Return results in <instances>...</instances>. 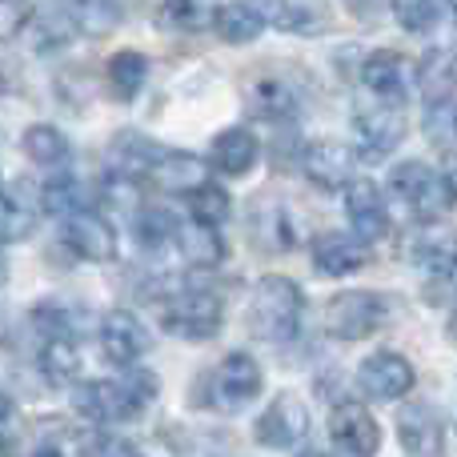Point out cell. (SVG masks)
<instances>
[{
	"label": "cell",
	"mask_w": 457,
	"mask_h": 457,
	"mask_svg": "<svg viewBox=\"0 0 457 457\" xmlns=\"http://www.w3.org/2000/svg\"><path fill=\"white\" fill-rule=\"evenodd\" d=\"M96 341H101L104 361L120 365V370H137L145 353L153 349V337L145 329V321L129 309H112V313L101 317V329H96Z\"/></svg>",
	"instance_id": "30bf717a"
},
{
	"label": "cell",
	"mask_w": 457,
	"mask_h": 457,
	"mask_svg": "<svg viewBox=\"0 0 457 457\" xmlns=\"http://www.w3.org/2000/svg\"><path fill=\"white\" fill-rule=\"evenodd\" d=\"M80 365H85V357H80L77 337H45L40 341L37 370L48 386H72V381L80 378Z\"/></svg>",
	"instance_id": "603a6c76"
},
{
	"label": "cell",
	"mask_w": 457,
	"mask_h": 457,
	"mask_svg": "<svg viewBox=\"0 0 457 457\" xmlns=\"http://www.w3.org/2000/svg\"><path fill=\"white\" fill-rule=\"evenodd\" d=\"M389 309L381 293L370 289H345L333 293L329 305H325V325L337 341H365L370 333H378L386 325Z\"/></svg>",
	"instance_id": "5b68a950"
},
{
	"label": "cell",
	"mask_w": 457,
	"mask_h": 457,
	"mask_svg": "<svg viewBox=\"0 0 457 457\" xmlns=\"http://www.w3.org/2000/svg\"><path fill=\"white\" fill-rule=\"evenodd\" d=\"M161 378L153 370H129L125 378L112 381H80L72 389V410L96 426H120L133 421L157 402Z\"/></svg>",
	"instance_id": "6da1fadb"
},
{
	"label": "cell",
	"mask_w": 457,
	"mask_h": 457,
	"mask_svg": "<svg viewBox=\"0 0 457 457\" xmlns=\"http://www.w3.org/2000/svg\"><path fill=\"white\" fill-rule=\"evenodd\" d=\"M12 397H8V394H0V429H4L8 426V421H12Z\"/></svg>",
	"instance_id": "ab89813d"
},
{
	"label": "cell",
	"mask_w": 457,
	"mask_h": 457,
	"mask_svg": "<svg viewBox=\"0 0 457 457\" xmlns=\"http://www.w3.org/2000/svg\"><path fill=\"white\" fill-rule=\"evenodd\" d=\"M21 149H24V157H29L32 165L61 169L64 161H69L72 145H69V137H64L56 125H45V120H37V125H29V129H24V137H21Z\"/></svg>",
	"instance_id": "484cf974"
},
{
	"label": "cell",
	"mask_w": 457,
	"mask_h": 457,
	"mask_svg": "<svg viewBox=\"0 0 457 457\" xmlns=\"http://www.w3.org/2000/svg\"><path fill=\"white\" fill-rule=\"evenodd\" d=\"M32 325L40 329V341L45 337H72V329H77L72 313L61 305V301H45V305L32 309Z\"/></svg>",
	"instance_id": "8d00e7d4"
},
{
	"label": "cell",
	"mask_w": 457,
	"mask_h": 457,
	"mask_svg": "<svg viewBox=\"0 0 457 457\" xmlns=\"http://www.w3.org/2000/svg\"><path fill=\"white\" fill-rule=\"evenodd\" d=\"M40 213H61V217H72L80 213V185L72 177H56L40 189Z\"/></svg>",
	"instance_id": "d6a6232c"
},
{
	"label": "cell",
	"mask_w": 457,
	"mask_h": 457,
	"mask_svg": "<svg viewBox=\"0 0 457 457\" xmlns=\"http://www.w3.org/2000/svg\"><path fill=\"white\" fill-rule=\"evenodd\" d=\"M249 109L265 120H289L293 112H297V93L277 77H261L257 85L249 88Z\"/></svg>",
	"instance_id": "83f0119b"
},
{
	"label": "cell",
	"mask_w": 457,
	"mask_h": 457,
	"mask_svg": "<svg viewBox=\"0 0 457 457\" xmlns=\"http://www.w3.org/2000/svg\"><path fill=\"white\" fill-rule=\"evenodd\" d=\"M261 381H265V378H261V365L253 361L249 353H228L225 361L205 378L209 405H213V410H221V413L245 410L249 402H257Z\"/></svg>",
	"instance_id": "52a82bcc"
},
{
	"label": "cell",
	"mask_w": 457,
	"mask_h": 457,
	"mask_svg": "<svg viewBox=\"0 0 457 457\" xmlns=\"http://www.w3.org/2000/svg\"><path fill=\"white\" fill-rule=\"evenodd\" d=\"M161 325L165 333L181 341H209L221 333L225 325V301L221 293L213 289H185V293H173L161 309Z\"/></svg>",
	"instance_id": "277c9868"
},
{
	"label": "cell",
	"mask_w": 457,
	"mask_h": 457,
	"mask_svg": "<svg viewBox=\"0 0 457 457\" xmlns=\"http://www.w3.org/2000/svg\"><path fill=\"white\" fill-rule=\"evenodd\" d=\"M133 233H137V245H141L145 253H169L173 233H177V217L169 213V209L141 205L133 213Z\"/></svg>",
	"instance_id": "f1b7e54d"
},
{
	"label": "cell",
	"mask_w": 457,
	"mask_h": 457,
	"mask_svg": "<svg viewBox=\"0 0 457 457\" xmlns=\"http://www.w3.org/2000/svg\"><path fill=\"white\" fill-rule=\"evenodd\" d=\"M305 457H325V453H305Z\"/></svg>",
	"instance_id": "7bdbcfd3"
},
{
	"label": "cell",
	"mask_w": 457,
	"mask_h": 457,
	"mask_svg": "<svg viewBox=\"0 0 457 457\" xmlns=\"http://www.w3.org/2000/svg\"><path fill=\"white\" fill-rule=\"evenodd\" d=\"M361 85L370 88L373 101H386L402 109L405 101V56H397L394 48H373L361 56V69H357Z\"/></svg>",
	"instance_id": "e0dca14e"
},
{
	"label": "cell",
	"mask_w": 457,
	"mask_h": 457,
	"mask_svg": "<svg viewBox=\"0 0 457 457\" xmlns=\"http://www.w3.org/2000/svg\"><path fill=\"white\" fill-rule=\"evenodd\" d=\"M104 72H109L112 96L129 104V101H137V93H141L145 80H149V56L137 53V48H120V53L109 56Z\"/></svg>",
	"instance_id": "d4e9b609"
},
{
	"label": "cell",
	"mask_w": 457,
	"mask_h": 457,
	"mask_svg": "<svg viewBox=\"0 0 457 457\" xmlns=\"http://www.w3.org/2000/svg\"><path fill=\"white\" fill-rule=\"evenodd\" d=\"M0 189H4V177H0Z\"/></svg>",
	"instance_id": "ee69618b"
},
{
	"label": "cell",
	"mask_w": 457,
	"mask_h": 457,
	"mask_svg": "<svg viewBox=\"0 0 457 457\" xmlns=\"http://www.w3.org/2000/svg\"><path fill=\"white\" fill-rule=\"evenodd\" d=\"M329 445L333 457H378L381 450V426L365 405L341 402L329 413Z\"/></svg>",
	"instance_id": "9c48e42d"
},
{
	"label": "cell",
	"mask_w": 457,
	"mask_h": 457,
	"mask_svg": "<svg viewBox=\"0 0 457 457\" xmlns=\"http://www.w3.org/2000/svg\"><path fill=\"white\" fill-rule=\"evenodd\" d=\"M169 253H177V257L185 261V265L193 269H213L225 261V241L217 228H205V225H193V221H177V233H173V245H169Z\"/></svg>",
	"instance_id": "44dd1931"
},
{
	"label": "cell",
	"mask_w": 457,
	"mask_h": 457,
	"mask_svg": "<svg viewBox=\"0 0 457 457\" xmlns=\"http://www.w3.org/2000/svg\"><path fill=\"white\" fill-rule=\"evenodd\" d=\"M313 269L325 277H353L370 265V245H361L353 233H317L309 245Z\"/></svg>",
	"instance_id": "2e32d148"
},
{
	"label": "cell",
	"mask_w": 457,
	"mask_h": 457,
	"mask_svg": "<svg viewBox=\"0 0 457 457\" xmlns=\"http://www.w3.org/2000/svg\"><path fill=\"white\" fill-rule=\"evenodd\" d=\"M265 8L261 4H221L213 8V29L225 45H253L265 32Z\"/></svg>",
	"instance_id": "cb8c5ba5"
},
{
	"label": "cell",
	"mask_w": 457,
	"mask_h": 457,
	"mask_svg": "<svg viewBox=\"0 0 457 457\" xmlns=\"http://www.w3.org/2000/svg\"><path fill=\"white\" fill-rule=\"evenodd\" d=\"M418 373H413V361L394 349H381V353H370L361 365H357V386H361L365 397L373 402H402L413 389Z\"/></svg>",
	"instance_id": "8fae6325"
},
{
	"label": "cell",
	"mask_w": 457,
	"mask_h": 457,
	"mask_svg": "<svg viewBox=\"0 0 457 457\" xmlns=\"http://www.w3.org/2000/svg\"><path fill=\"white\" fill-rule=\"evenodd\" d=\"M0 457H8V450H4V437H0Z\"/></svg>",
	"instance_id": "b9f144b4"
},
{
	"label": "cell",
	"mask_w": 457,
	"mask_h": 457,
	"mask_svg": "<svg viewBox=\"0 0 457 457\" xmlns=\"http://www.w3.org/2000/svg\"><path fill=\"white\" fill-rule=\"evenodd\" d=\"M261 157V145L257 137L249 133V129H225V133H217L213 149H209V165L205 169H217L221 177H245L253 173V165H257Z\"/></svg>",
	"instance_id": "ffe728a7"
},
{
	"label": "cell",
	"mask_w": 457,
	"mask_h": 457,
	"mask_svg": "<svg viewBox=\"0 0 457 457\" xmlns=\"http://www.w3.org/2000/svg\"><path fill=\"white\" fill-rule=\"evenodd\" d=\"M29 21H32V4H24V0H0V45L21 37L29 29Z\"/></svg>",
	"instance_id": "f35d334b"
},
{
	"label": "cell",
	"mask_w": 457,
	"mask_h": 457,
	"mask_svg": "<svg viewBox=\"0 0 457 457\" xmlns=\"http://www.w3.org/2000/svg\"><path fill=\"white\" fill-rule=\"evenodd\" d=\"M345 213H349V221H353V233L361 245H373L389 233V201L378 181L353 177V181L345 185Z\"/></svg>",
	"instance_id": "4fadbf2b"
},
{
	"label": "cell",
	"mask_w": 457,
	"mask_h": 457,
	"mask_svg": "<svg viewBox=\"0 0 457 457\" xmlns=\"http://www.w3.org/2000/svg\"><path fill=\"white\" fill-rule=\"evenodd\" d=\"M32 457H64L61 450H56V445H40V450L37 453H32Z\"/></svg>",
	"instance_id": "60d3db41"
},
{
	"label": "cell",
	"mask_w": 457,
	"mask_h": 457,
	"mask_svg": "<svg viewBox=\"0 0 457 457\" xmlns=\"http://www.w3.org/2000/svg\"><path fill=\"white\" fill-rule=\"evenodd\" d=\"M418 88L426 93V104L453 101V56L450 48H429L418 61Z\"/></svg>",
	"instance_id": "4316f807"
},
{
	"label": "cell",
	"mask_w": 457,
	"mask_h": 457,
	"mask_svg": "<svg viewBox=\"0 0 457 457\" xmlns=\"http://www.w3.org/2000/svg\"><path fill=\"white\" fill-rule=\"evenodd\" d=\"M80 457H137L141 450H137L129 437L112 434V429H93L88 437H80Z\"/></svg>",
	"instance_id": "d590c367"
},
{
	"label": "cell",
	"mask_w": 457,
	"mask_h": 457,
	"mask_svg": "<svg viewBox=\"0 0 457 457\" xmlns=\"http://www.w3.org/2000/svg\"><path fill=\"white\" fill-rule=\"evenodd\" d=\"M61 241L69 245V253L80 257V261H96V265H104V261L117 257V228L104 221L101 213H93V209H80V213L64 217Z\"/></svg>",
	"instance_id": "5bb4252c"
},
{
	"label": "cell",
	"mask_w": 457,
	"mask_h": 457,
	"mask_svg": "<svg viewBox=\"0 0 457 457\" xmlns=\"http://www.w3.org/2000/svg\"><path fill=\"white\" fill-rule=\"evenodd\" d=\"M353 133H357L365 161H381L405 141V112L397 104L373 101L370 96V104H357L353 109Z\"/></svg>",
	"instance_id": "ba28073f"
},
{
	"label": "cell",
	"mask_w": 457,
	"mask_h": 457,
	"mask_svg": "<svg viewBox=\"0 0 457 457\" xmlns=\"http://www.w3.org/2000/svg\"><path fill=\"white\" fill-rule=\"evenodd\" d=\"M305 317V297L297 281L285 273H269L253 285L249 297V329L269 345H289Z\"/></svg>",
	"instance_id": "7a4b0ae2"
},
{
	"label": "cell",
	"mask_w": 457,
	"mask_h": 457,
	"mask_svg": "<svg viewBox=\"0 0 457 457\" xmlns=\"http://www.w3.org/2000/svg\"><path fill=\"white\" fill-rule=\"evenodd\" d=\"M389 189H394V197L426 225L445 221L453 209V177L437 173V169L426 165V161H402V165H394L389 169Z\"/></svg>",
	"instance_id": "3957f363"
},
{
	"label": "cell",
	"mask_w": 457,
	"mask_h": 457,
	"mask_svg": "<svg viewBox=\"0 0 457 457\" xmlns=\"http://www.w3.org/2000/svg\"><path fill=\"white\" fill-rule=\"evenodd\" d=\"M442 418L429 405H405L397 413V442L410 457H437L442 453Z\"/></svg>",
	"instance_id": "d6986e66"
},
{
	"label": "cell",
	"mask_w": 457,
	"mask_h": 457,
	"mask_svg": "<svg viewBox=\"0 0 457 457\" xmlns=\"http://www.w3.org/2000/svg\"><path fill=\"white\" fill-rule=\"evenodd\" d=\"M32 16H37V24L29 21V29H32V48H37V53H61V48H69L72 40L80 37L72 4L32 8Z\"/></svg>",
	"instance_id": "7402d4cb"
},
{
	"label": "cell",
	"mask_w": 457,
	"mask_h": 457,
	"mask_svg": "<svg viewBox=\"0 0 457 457\" xmlns=\"http://www.w3.org/2000/svg\"><path fill=\"white\" fill-rule=\"evenodd\" d=\"M253 437H257L261 450H297L309 437V405L305 397L297 394H277L273 402L265 405V413L253 426Z\"/></svg>",
	"instance_id": "8992f818"
},
{
	"label": "cell",
	"mask_w": 457,
	"mask_h": 457,
	"mask_svg": "<svg viewBox=\"0 0 457 457\" xmlns=\"http://www.w3.org/2000/svg\"><path fill=\"white\" fill-rule=\"evenodd\" d=\"M72 16H77V29L80 32H101L117 29L120 24V4H109V0H85V4H72Z\"/></svg>",
	"instance_id": "e575fe53"
},
{
	"label": "cell",
	"mask_w": 457,
	"mask_h": 457,
	"mask_svg": "<svg viewBox=\"0 0 457 457\" xmlns=\"http://www.w3.org/2000/svg\"><path fill=\"white\" fill-rule=\"evenodd\" d=\"M397 24H402L405 32H413V37H426V32H434L437 24L450 16V8L445 4H418V0H405V4L394 8Z\"/></svg>",
	"instance_id": "1f68e13d"
},
{
	"label": "cell",
	"mask_w": 457,
	"mask_h": 457,
	"mask_svg": "<svg viewBox=\"0 0 457 457\" xmlns=\"http://www.w3.org/2000/svg\"><path fill=\"white\" fill-rule=\"evenodd\" d=\"M145 181L165 189V193H193L197 185L209 181V169H205V161L193 157V153H177V149H165V145H161L153 165H149V173H145Z\"/></svg>",
	"instance_id": "ac0fdd59"
},
{
	"label": "cell",
	"mask_w": 457,
	"mask_h": 457,
	"mask_svg": "<svg viewBox=\"0 0 457 457\" xmlns=\"http://www.w3.org/2000/svg\"><path fill=\"white\" fill-rule=\"evenodd\" d=\"M273 16L277 29L293 32V37H313V32H321V12H317L313 4H273L265 8V21Z\"/></svg>",
	"instance_id": "4dcf8cb0"
},
{
	"label": "cell",
	"mask_w": 457,
	"mask_h": 457,
	"mask_svg": "<svg viewBox=\"0 0 457 457\" xmlns=\"http://www.w3.org/2000/svg\"><path fill=\"white\" fill-rule=\"evenodd\" d=\"M40 221V189L32 181H16L0 189V245H21L37 233Z\"/></svg>",
	"instance_id": "9a60e30c"
},
{
	"label": "cell",
	"mask_w": 457,
	"mask_h": 457,
	"mask_svg": "<svg viewBox=\"0 0 457 457\" xmlns=\"http://www.w3.org/2000/svg\"><path fill=\"white\" fill-rule=\"evenodd\" d=\"M185 209H189V221L193 225L217 228L221 221H228V213H233V201H228V193L217 181H205V185H197L193 193H185Z\"/></svg>",
	"instance_id": "f546056e"
},
{
	"label": "cell",
	"mask_w": 457,
	"mask_h": 457,
	"mask_svg": "<svg viewBox=\"0 0 457 457\" xmlns=\"http://www.w3.org/2000/svg\"><path fill=\"white\" fill-rule=\"evenodd\" d=\"M161 21L169 29L181 32H205L213 24V4H197V0H181V4H165L161 8Z\"/></svg>",
	"instance_id": "836d02e7"
},
{
	"label": "cell",
	"mask_w": 457,
	"mask_h": 457,
	"mask_svg": "<svg viewBox=\"0 0 457 457\" xmlns=\"http://www.w3.org/2000/svg\"><path fill=\"white\" fill-rule=\"evenodd\" d=\"M301 173H305V181L317 185V189L337 193V189H345V185L353 181L357 157H353L349 145L321 137V141H309L305 149H301Z\"/></svg>",
	"instance_id": "7c38bea8"
},
{
	"label": "cell",
	"mask_w": 457,
	"mask_h": 457,
	"mask_svg": "<svg viewBox=\"0 0 457 457\" xmlns=\"http://www.w3.org/2000/svg\"><path fill=\"white\" fill-rule=\"evenodd\" d=\"M426 133H429V141L450 157L453 153V101L426 104Z\"/></svg>",
	"instance_id": "74e56055"
}]
</instances>
